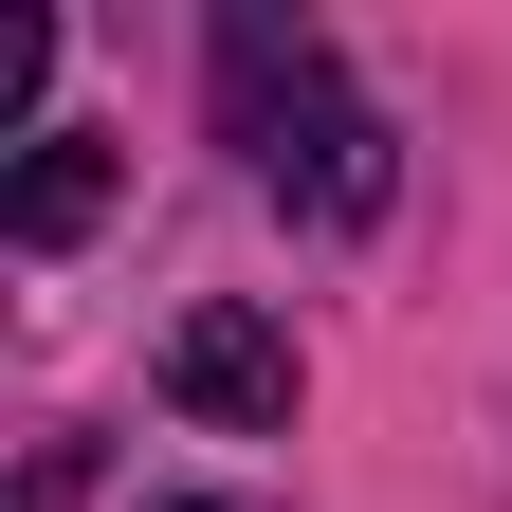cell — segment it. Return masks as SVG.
I'll use <instances>...</instances> for the list:
<instances>
[{
    "label": "cell",
    "mask_w": 512,
    "mask_h": 512,
    "mask_svg": "<svg viewBox=\"0 0 512 512\" xmlns=\"http://www.w3.org/2000/svg\"><path fill=\"white\" fill-rule=\"evenodd\" d=\"M220 110H238V147L275 165V202H311V220H384V128L348 110V74H330L311 37L220 19Z\"/></svg>",
    "instance_id": "obj_1"
},
{
    "label": "cell",
    "mask_w": 512,
    "mask_h": 512,
    "mask_svg": "<svg viewBox=\"0 0 512 512\" xmlns=\"http://www.w3.org/2000/svg\"><path fill=\"white\" fill-rule=\"evenodd\" d=\"M165 403L220 439H293V330L275 311H183L165 330Z\"/></svg>",
    "instance_id": "obj_2"
},
{
    "label": "cell",
    "mask_w": 512,
    "mask_h": 512,
    "mask_svg": "<svg viewBox=\"0 0 512 512\" xmlns=\"http://www.w3.org/2000/svg\"><path fill=\"white\" fill-rule=\"evenodd\" d=\"M92 202H110V147H74V128H55V147L19 165V202H0V238L55 256V238H92Z\"/></svg>",
    "instance_id": "obj_3"
}]
</instances>
